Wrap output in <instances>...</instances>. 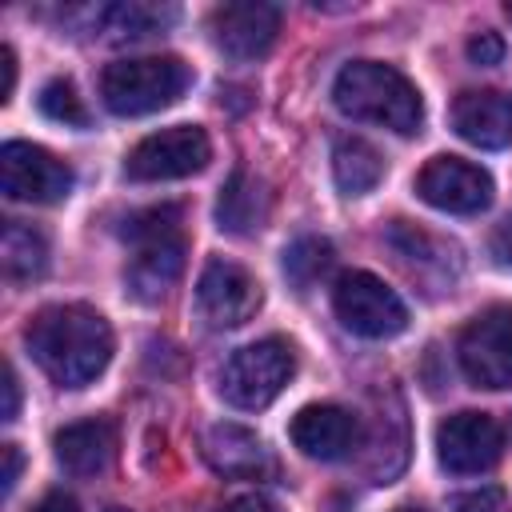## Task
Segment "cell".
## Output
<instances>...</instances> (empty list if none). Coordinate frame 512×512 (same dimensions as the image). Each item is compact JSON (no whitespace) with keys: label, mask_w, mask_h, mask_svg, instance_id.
Segmentation results:
<instances>
[{"label":"cell","mask_w":512,"mask_h":512,"mask_svg":"<svg viewBox=\"0 0 512 512\" xmlns=\"http://www.w3.org/2000/svg\"><path fill=\"white\" fill-rule=\"evenodd\" d=\"M40 372L60 388L92 384L112 360V328L88 304H48L24 328Z\"/></svg>","instance_id":"1"},{"label":"cell","mask_w":512,"mask_h":512,"mask_svg":"<svg viewBox=\"0 0 512 512\" xmlns=\"http://www.w3.org/2000/svg\"><path fill=\"white\" fill-rule=\"evenodd\" d=\"M332 104L352 120L380 124L400 136L420 132V120H424V100L416 84L400 68L380 64V60L344 64L332 80Z\"/></svg>","instance_id":"2"},{"label":"cell","mask_w":512,"mask_h":512,"mask_svg":"<svg viewBox=\"0 0 512 512\" xmlns=\"http://www.w3.org/2000/svg\"><path fill=\"white\" fill-rule=\"evenodd\" d=\"M124 240L132 244L128 288L136 300L156 304L184 272V208L180 204H152L124 220Z\"/></svg>","instance_id":"3"},{"label":"cell","mask_w":512,"mask_h":512,"mask_svg":"<svg viewBox=\"0 0 512 512\" xmlns=\"http://www.w3.org/2000/svg\"><path fill=\"white\" fill-rule=\"evenodd\" d=\"M188 84H192V72L180 56H136L104 68L100 96H104V108L116 116H148L176 104Z\"/></svg>","instance_id":"4"},{"label":"cell","mask_w":512,"mask_h":512,"mask_svg":"<svg viewBox=\"0 0 512 512\" xmlns=\"http://www.w3.org/2000/svg\"><path fill=\"white\" fill-rule=\"evenodd\" d=\"M292 372H296L292 344H284L280 336H268V340L244 344V348H236L228 356V364L220 372V396L232 408L260 412V408H268L284 392Z\"/></svg>","instance_id":"5"},{"label":"cell","mask_w":512,"mask_h":512,"mask_svg":"<svg viewBox=\"0 0 512 512\" xmlns=\"http://www.w3.org/2000/svg\"><path fill=\"white\" fill-rule=\"evenodd\" d=\"M332 308L336 320L364 340H388L408 328L404 300L372 272H344L332 288Z\"/></svg>","instance_id":"6"},{"label":"cell","mask_w":512,"mask_h":512,"mask_svg":"<svg viewBox=\"0 0 512 512\" xmlns=\"http://www.w3.org/2000/svg\"><path fill=\"white\" fill-rule=\"evenodd\" d=\"M212 160V140L200 124H172V128H160L152 136H144L128 160H124V176L128 180H140V184H152V180H180V176H192L200 172L204 164Z\"/></svg>","instance_id":"7"},{"label":"cell","mask_w":512,"mask_h":512,"mask_svg":"<svg viewBox=\"0 0 512 512\" xmlns=\"http://www.w3.org/2000/svg\"><path fill=\"white\" fill-rule=\"evenodd\" d=\"M0 188L8 200L56 204L72 192V168L40 144L8 140L0 148Z\"/></svg>","instance_id":"8"},{"label":"cell","mask_w":512,"mask_h":512,"mask_svg":"<svg viewBox=\"0 0 512 512\" xmlns=\"http://www.w3.org/2000/svg\"><path fill=\"white\" fill-rule=\"evenodd\" d=\"M456 356L476 388H512V308H488L468 320Z\"/></svg>","instance_id":"9"},{"label":"cell","mask_w":512,"mask_h":512,"mask_svg":"<svg viewBox=\"0 0 512 512\" xmlns=\"http://www.w3.org/2000/svg\"><path fill=\"white\" fill-rule=\"evenodd\" d=\"M416 192L440 212L472 216L492 204V176L464 156H432L416 176Z\"/></svg>","instance_id":"10"},{"label":"cell","mask_w":512,"mask_h":512,"mask_svg":"<svg viewBox=\"0 0 512 512\" xmlns=\"http://www.w3.org/2000/svg\"><path fill=\"white\" fill-rule=\"evenodd\" d=\"M504 452V428L488 412H456L436 428V456L448 472H488Z\"/></svg>","instance_id":"11"},{"label":"cell","mask_w":512,"mask_h":512,"mask_svg":"<svg viewBox=\"0 0 512 512\" xmlns=\"http://www.w3.org/2000/svg\"><path fill=\"white\" fill-rule=\"evenodd\" d=\"M208 32H212V44L228 60H260L276 44L280 8L276 4H260V0L220 4L208 16Z\"/></svg>","instance_id":"12"},{"label":"cell","mask_w":512,"mask_h":512,"mask_svg":"<svg viewBox=\"0 0 512 512\" xmlns=\"http://www.w3.org/2000/svg\"><path fill=\"white\" fill-rule=\"evenodd\" d=\"M196 308L212 328H236L260 308V284L232 260H208L196 280Z\"/></svg>","instance_id":"13"},{"label":"cell","mask_w":512,"mask_h":512,"mask_svg":"<svg viewBox=\"0 0 512 512\" xmlns=\"http://www.w3.org/2000/svg\"><path fill=\"white\" fill-rule=\"evenodd\" d=\"M288 436L312 460H344L360 444V420L340 404H304L292 416Z\"/></svg>","instance_id":"14"},{"label":"cell","mask_w":512,"mask_h":512,"mask_svg":"<svg viewBox=\"0 0 512 512\" xmlns=\"http://www.w3.org/2000/svg\"><path fill=\"white\" fill-rule=\"evenodd\" d=\"M200 452L208 468L228 480H264L276 468L268 444L252 428H240V424H212L200 440Z\"/></svg>","instance_id":"15"},{"label":"cell","mask_w":512,"mask_h":512,"mask_svg":"<svg viewBox=\"0 0 512 512\" xmlns=\"http://www.w3.org/2000/svg\"><path fill=\"white\" fill-rule=\"evenodd\" d=\"M452 128L488 152H500L512 144V96L496 88H472L460 92L452 104Z\"/></svg>","instance_id":"16"},{"label":"cell","mask_w":512,"mask_h":512,"mask_svg":"<svg viewBox=\"0 0 512 512\" xmlns=\"http://www.w3.org/2000/svg\"><path fill=\"white\" fill-rule=\"evenodd\" d=\"M56 460L72 476H100L116 460V424L112 420H76L56 432Z\"/></svg>","instance_id":"17"},{"label":"cell","mask_w":512,"mask_h":512,"mask_svg":"<svg viewBox=\"0 0 512 512\" xmlns=\"http://www.w3.org/2000/svg\"><path fill=\"white\" fill-rule=\"evenodd\" d=\"M264 220H268V192H264V180L252 176L248 168H236V172L224 180L220 200H216V224H220V232L248 236V232H256Z\"/></svg>","instance_id":"18"},{"label":"cell","mask_w":512,"mask_h":512,"mask_svg":"<svg viewBox=\"0 0 512 512\" xmlns=\"http://www.w3.org/2000/svg\"><path fill=\"white\" fill-rule=\"evenodd\" d=\"M332 176H336V188L344 196H364L380 184L384 176V160L380 152L360 140V136H340L336 148H332Z\"/></svg>","instance_id":"19"},{"label":"cell","mask_w":512,"mask_h":512,"mask_svg":"<svg viewBox=\"0 0 512 512\" xmlns=\"http://www.w3.org/2000/svg\"><path fill=\"white\" fill-rule=\"evenodd\" d=\"M176 20V8L168 4H140V0H128V4H112L100 12V28L108 32V40H140V36H152L160 28H168Z\"/></svg>","instance_id":"20"},{"label":"cell","mask_w":512,"mask_h":512,"mask_svg":"<svg viewBox=\"0 0 512 512\" xmlns=\"http://www.w3.org/2000/svg\"><path fill=\"white\" fill-rule=\"evenodd\" d=\"M4 272L12 280H36L48 272V240L32 228V224H20V220H8L4 224Z\"/></svg>","instance_id":"21"},{"label":"cell","mask_w":512,"mask_h":512,"mask_svg":"<svg viewBox=\"0 0 512 512\" xmlns=\"http://www.w3.org/2000/svg\"><path fill=\"white\" fill-rule=\"evenodd\" d=\"M332 268V244L320 236H300L284 248V276L304 292L308 284H316L324 272Z\"/></svg>","instance_id":"22"},{"label":"cell","mask_w":512,"mask_h":512,"mask_svg":"<svg viewBox=\"0 0 512 512\" xmlns=\"http://www.w3.org/2000/svg\"><path fill=\"white\" fill-rule=\"evenodd\" d=\"M36 104H40V112H44L48 120H56V124H88V112H84V104H80L72 80H48V84L40 88Z\"/></svg>","instance_id":"23"},{"label":"cell","mask_w":512,"mask_h":512,"mask_svg":"<svg viewBox=\"0 0 512 512\" xmlns=\"http://www.w3.org/2000/svg\"><path fill=\"white\" fill-rule=\"evenodd\" d=\"M464 52H468V60H472V64H480V68H492V64H500V60H504V52H508V48H504L500 32L484 28V32H472V36H468Z\"/></svg>","instance_id":"24"},{"label":"cell","mask_w":512,"mask_h":512,"mask_svg":"<svg viewBox=\"0 0 512 512\" xmlns=\"http://www.w3.org/2000/svg\"><path fill=\"white\" fill-rule=\"evenodd\" d=\"M456 512H508V496L500 488H476L456 500Z\"/></svg>","instance_id":"25"},{"label":"cell","mask_w":512,"mask_h":512,"mask_svg":"<svg viewBox=\"0 0 512 512\" xmlns=\"http://www.w3.org/2000/svg\"><path fill=\"white\" fill-rule=\"evenodd\" d=\"M4 408H0V416L4 420H16V412H20V380H16V368L12 364H4Z\"/></svg>","instance_id":"26"},{"label":"cell","mask_w":512,"mask_h":512,"mask_svg":"<svg viewBox=\"0 0 512 512\" xmlns=\"http://www.w3.org/2000/svg\"><path fill=\"white\" fill-rule=\"evenodd\" d=\"M0 72H4V84H0V104L12 100V88H16V52L4 44L0 48Z\"/></svg>","instance_id":"27"},{"label":"cell","mask_w":512,"mask_h":512,"mask_svg":"<svg viewBox=\"0 0 512 512\" xmlns=\"http://www.w3.org/2000/svg\"><path fill=\"white\" fill-rule=\"evenodd\" d=\"M220 512H276V504H272V500H264V496H256V492H248V496L228 500Z\"/></svg>","instance_id":"28"},{"label":"cell","mask_w":512,"mask_h":512,"mask_svg":"<svg viewBox=\"0 0 512 512\" xmlns=\"http://www.w3.org/2000/svg\"><path fill=\"white\" fill-rule=\"evenodd\" d=\"M32 512H80V508H76V500H72L68 492H60V488H56V492L40 496V504H36Z\"/></svg>","instance_id":"29"},{"label":"cell","mask_w":512,"mask_h":512,"mask_svg":"<svg viewBox=\"0 0 512 512\" xmlns=\"http://www.w3.org/2000/svg\"><path fill=\"white\" fill-rule=\"evenodd\" d=\"M0 452H4V492H12L16 488V476H20V448L16 444H4Z\"/></svg>","instance_id":"30"},{"label":"cell","mask_w":512,"mask_h":512,"mask_svg":"<svg viewBox=\"0 0 512 512\" xmlns=\"http://www.w3.org/2000/svg\"><path fill=\"white\" fill-rule=\"evenodd\" d=\"M396 512H424V508H396Z\"/></svg>","instance_id":"31"},{"label":"cell","mask_w":512,"mask_h":512,"mask_svg":"<svg viewBox=\"0 0 512 512\" xmlns=\"http://www.w3.org/2000/svg\"><path fill=\"white\" fill-rule=\"evenodd\" d=\"M108 512H128V508H108Z\"/></svg>","instance_id":"32"},{"label":"cell","mask_w":512,"mask_h":512,"mask_svg":"<svg viewBox=\"0 0 512 512\" xmlns=\"http://www.w3.org/2000/svg\"><path fill=\"white\" fill-rule=\"evenodd\" d=\"M508 260H512V244H508Z\"/></svg>","instance_id":"33"},{"label":"cell","mask_w":512,"mask_h":512,"mask_svg":"<svg viewBox=\"0 0 512 512\" xmlns=\"http://www.w3.org/2000/svg\"><path fill=\"white\" fill-rule=\"evenodd\" d=\"M508 16H512V4H508Z\"/></svg>","instance_id":"34"}]
</instances>
